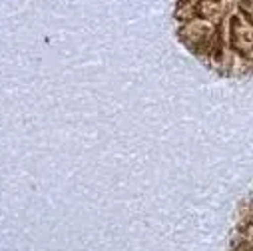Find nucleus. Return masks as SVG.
Masks as SVG:
<instances>
[{
    "instance_id": "nucleus-1",
    "label": "nucleus",
    "mask_w": 253,
    "mask_h": 251,
    "mask_svg": "<svg viewBox=\"0 0 253 251\" xmlns=\"http://www.w3.org/2000/svg\"><path fill=\"white\" fill-rule=\"evenodd\" d=\"M179 42L223 78L253 76V0H175Z\"/></svg>"
}]
</instances>
